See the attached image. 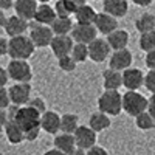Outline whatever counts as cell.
Returning <instances> with one entry per match:
<instances>
[{
    "mask_svg": "<svg viewBox=\"0 0 155 155\" xmlns=\"http://www.w3.org/2000/svg\"><path fill=\"white\" fill-rule=\"evenodd\" d=\"M98 109L109 116L120 115L123 110V95L118 90H104V93L98 98Z\"/></svg>",
    "mask_w": 155,
    "mask_h": 155,
    "instance_id": "obj_1",
    "label": "cell"
},
{
    "mask_svg": "<svg viewBox=\"0 0 155 155\" xmlns=\"http://www.w3.org/2000/svg\"><path fill=\"white\" fill-rule=\"evenodd\" d=\"M36 47L33 45L31 39L28 36H16V37H11L8 41V54L12 59H25L27 61L28 58L33 56Z\"/></svg>",
    "mask_w": 155,
    "mask_h": 155,
    "instance_id": "obj_2",
    "label": "cell"
},
{
    "mask_svg": "<svg viewBox=\"0 0 155 155\" xmlns=\"http://www.w3.org/2000/svg\"><path fill=\"white\" fill-rule=\"evenodd\" d=\"M123 110L135 118L137 115L147 110V98L138 90H127L123 95Z\"/></svg>",
    "mask_w": 155,
    "mask_h": 155,
    "instance_id": "obj_3",
    "label": "cell"
},
{
    "mask_svg": "<svg viewBox=\"0 0 155 155\" xmlns=\"http://www.w3.org/2000/svg\"><path fill=\"white\" fill-rule=\"evenodd\" d=\"M9 79L14 82H30L33 78V70L28 61L25 59H11L6 67Z\"/></svg>",
    "mask_w": 155,
    "mask_h": 155,
    "instance_id": "obj_4",
    "label": "cell"
},
{
    "mask_svg": "<svg viewBox=\"0 0 155 155\" xmlns=\"http://www.w3.org/2000/svg\"><path fill=\"white\" fill-rule=\"evenodd\" d=\"M12 120H14L25 132V130H28V129L41 126V113L36 112L30 106H19V109H17Z\"/></svg>",
    "mask_w": 155,
    "mask_h": 155,
    "instance_id": "obj_5",
    "label": "cell"
},
{
    "mask_svg": "<svg viewBox=\"0 0 155 155\" xmlns=\"http://www.w3.org/2000/svg\"><path fill=\"white\" fill-rule=\"evenodd\" d=\"M9 101L14 106H27L31 98V85L30 82H16L8 88Z\"/></svg>",
    "mask_w": 155,
    "mask_h": 155,
    "instance_id": "obj_6",
    "label": "cell"
},
{
    "mask_svg": "<svg viewBox=\"0 0 155 155\" xmlns=\"http://www.w3.org/2000/svg\"><path fill=\"white\" fill-rule=\"evenodd\" d=\"M53 31H51L50 27L47 25H39V23H34L33 27L30 28V39L36 48H45V47H50V42L53 39Z\"/></svg>",
    "mask_w": 155,
    "mask_h": 155,
    "instance_id": "obj_7",
    "label": "cell"
},
{
    "mask_svg": "<svg viewBox=\"0 0 155 155\" xmlns=\"http://www.w3.org/2000/svg\"><path fill=\"white\" fill-rule=\"evenodd\" d=\"M98 31L95 28V25H85V23H76L73 25V28L70 31V37L73 39L74 44H85L88 45L90 42L96 39Z\"/></svg>",
    "mask_w": 155,
    "mask_h": 155,
    "instance_id": "obj_8",
    "label": "cell"
},
{
    "mask_svg": "<svg viewBox=\"0 0 155 155\" xmlns=\"http://www.w3.org/2000/svg\"><path fill=\"white\" fill-rule=\"evenodd\" d=\"M87 48H88V59H92L96 64L104 62L110 56V51H112L106 39H98V37L93 39L87 45Z\"/></svg>",
    "mask_w": 155,
    "mask_h": 155,
    "instance_id": "obj_9",
    "label": "cell"
},
{
    "mask_svg": "<svg viewBox=\"0 0 155 155\" xmlns=\"http://www.w3.org/2000/svg\"><path fill=\"white\" fill-rule=\"evenodd\" d=\"M73 137H74L76 147L87 150L96 144V132L88 126H78V129L73 132Z\"/></svg>",
    "mask_w": 155,
    "mask_h": 155,
    "instance_id": "obj_10",
    "label": "cell"
},
{
    "mask_svg": "<svg viewBox=\"0 0 155 155\" xmlns=\"http://www.w3.org/2000/svg\"><path fill=\"white\" fill-rule=\"evenodd\" d=\"M132 61H134V56L127 48L116 50L109 56V67L116 71H123L132 65Z\"/></svg>",
    "mask_w": 155,
    "mask_h": 155,
    "instance_id": "obj_11",
    "label": "cell"
},
{
    "mask_svg": "<svg viewBox=\"0 0 155 155\" xmlns=\"http://www.w3.org/2000/svg\"><path fill=\"white\" fill-rule=\"evenodd\" d=\"M74 42L73 39L70 37V34H64V36H53L50 42L51 51L56 58H62V56H68L71 53Z\"/></svg>",
    "mask_w": 155,
    "mask_h": 155,
    "instance_id": "obj_12",
    "label": "cell"
},
{
    "mask_svg": "<svg viewBox=\"0 0 155 155\" xmlns=\"http://www.w3.org/2000/svg\"><path fill=\"white\" fill-rule=\"evenodd\" d=\"M123 78V85L127 90H138L141 85L144 84V74L140 68H126L121 73Z\"/></svg>",
    "mask_w": 155,
    "mask_h": 155,
    "instance_id": "obj_13",
    "label": "cell"
},
{
    "mask_svg": "<svg viewBox=\"0 0 155 155\" xmlns=\"http://www.w3.org/2000/svg\"><path fill=\"white\" fill-rule=\"evenodd\" d=\"M61 129V115L53 110H45L41 115V130L56 135Z\"/></svg>",
    "mask_w": 155,
    "mask_h": 155,
    "instance_id": "obj_14",
    "label": "cell"
},
{
    "mask_svg": "<svg viewBox=\"0 0 155 155\" xmlns=\"http://www.w3.org/2000/svg\"><path fill=\"white\" fill-rule=\"evenodd\" d=\"M3 28H5V33H6L9 37L22 36V34L27 33V30H28V22L23 20V19L19 17V16H9V17H6V20H5Z\"/></svg>",
    "mask_w": 155,
    "mask_h": 155,
    "instance_id": "obj_15",
    "label": "cell"
},
{
    "mask_svg": "<svg viewBox=\"0 0 155 155\" xmlns=\"http://www.w3.org/2000/svg\"><path fill=\"white\" fill-rule=\"evenodd\" d=\"M93 25H95L98 33L107 36V34H110L112 31H115L116 28H118V20H116L113 16L107 14V12H98Z\"/></svg>",
    "mask_w": 155,
    "mask_h": 155,
    "instance_id": "obj_16",
    "label": "cell"
},
{
    "mask_svg": "<svg viewBox=\"0 0 155 155\" xmlns=\"http://www.w3.org/2000/svg\"><path fill=\"white\" fill-rule=\"evenodd\" d=\"M14 11L16 16L22 17L23 20H33L36 9H37V2L36 0H16L14 2Z\"/></svg>",
    "mask_w": 155,
    "mask_h": 155,
    "instance_id": "obj_17",
    "label": "cell"
},
{
    "mask_svg": "<svg viewBox=\"0 0 155 155\" xmlns=\"http://www.w3.org/2000/svg\"><path fill=\"white\" fill-rule=\"evenodd\" d=\"M102 8H104V12L113 16L115 19H120L127 14L129 3L127 0H102Z\"/></svg>",
    "mask_w": 155,
    "mask_h": 155,
    "instance_id": "obj_18",
    "label": "cell"
},
{
    "mask_svg": "<svg viewBox=\"0 0 155 155\" xmlns=\"http://www.w3.org/2000/svg\"><path fill=\"white\" fill-rule=\"evenodd\" d=\"M56 17L58 16L54 12V8H51L48 3H41V5H37V9H36V14H34L33 20L39 25H47V27H50Z\"/></svg>",
    "mask_w": 155,
    "mask_h": 155,
    "instance_id": "obj_19",
    "label": "cell"
},
{
    "mask_svg": "<svg viewBox=\"0 0 155 155\" xmlns=\"http://www.w3.org/2000/svg\"><path fill=\"white\" fill-rule=\"evenodd\" d=\"M106 41H107L110 50H113V51L127 48V44H129V33H127L126 30H118V28H116L115 31H112L110 34H107Z\"/></svg>",
    "mask_w": 155,
    "mask_h": 155,
    "instance_id": "obj_20",
    "label": "cell"
},
{
    "mask_svg": "<svg viewBox=\"0 0 155 155\" xmlns=\"http://www.w3.org/2000/svg\"><path fill=\"white\" fill-rule=\"evenodd\" d=\"M54 149L67 153V155H71L76 149V143H74V137L73 134H58L54 137Z\"/></svg>",
    "mask_w": 155,
    "mask_h": 155,
    "instance_id": "obj_21",
    "label": "cell"
},
{
    "mask_svg": "<svg viewBox=\"0 0 155 155\" xmlns=\"http://www.w3.org/2000/svg\"><path fill=\"white\" fill-rule=\"evenodd\" d=\"M5 135L6 140L9 141L11 144H20L22 141H25V132L23 129L14 121V120H9L8 124L5 126Z\"/></svg>",
    "mask_w": 155,
    "mask_h": 155,
    "instance_id": "obj_22",
    "label": "cell"
},
{
    "mask_svg": "<svg viewBox=\"0 0 155 155\" xmlns=\"http://www.w3.org/2000/svg\"><path fill=\"white\" fill-rule=\"evenodd\" d=\"M110 124H112L110 116L106 115V113H102V112H99V110L92 113V116H90V120H88V127L93 129L95 132L106 130V129L110 127Z\"/></svg>",
    "mask_w": 155,
    "mask_h": 155,
    "instance_id": "obj_23",
    "label": "cell"
},
{
    "mask_svg": "<svg viewBox=\"0 0 155 155\" xmlns=\"http://www.w3.org/2000/svg\"><path fill=\"white\" fill-rule=\"evenodd\" d=\"M102 85L104 90H118L123 85V78H121V71L116 70H106L102 73Z\"/></svg>",
    "mask_w": 155,
    "mask_h": 155,
    "instance_id": "obj_24",
    "label": "cell"
},
{
    "mask_svg": "<svg viewBox=\"0 0 155 155\" xmlns=\"http://www.w3.org/2000/svg\"><path fill=\"white\" fill-rule=\"evenodd\" d=\"M96 14L98 12L90 6V5H82L79 8H76L74 11V19H76V23H85V25H92L96 19Z\"/></svg>",
    "mask_w": 155,
    "mask_h": 155,
    "instance_id": "obj_25",
    "label": "cell"
},
{
    "mask_svg": "<svg viewBox=\"0 0 155 155\" xmlns=\"http://www.w3.org/2000/svg\"><path fill=\"white\" fill-rule=\"evenodd\" d=\"M73 25L74 23L70 17H56L53 23L50 25V28L54 36H64V34H70Z\"/></svg>",
    "mask_w": 155,
    "mask_h": 155,
    "instance_id": "obj_26",
    "label": "cell"
},
{
    "mask_svg": "<svg viewBox=\"0 0 155 155\" xmlns=\"http://www.w3.org/2000/svg\"><path fill=\"white\" fill-rule=\"evenodd\" d=\"M135 28L140 33H147L155 30V16L150 12H144L135 20Z\"/></svg>",
    "mask_w": 155,
    "mask_h": 155,
    "instance_id": "obj_27",
    "label": "cell"
},
{
    "mask_svg": "<svg viewBox=\"0 0 155 155\" xmlns=\"http://www.w3.org/2000/svg\"><path fill=\"white\" fill-rule=\"evenodd\" d=\"M78 121H79L78 115H74V113H64L61 116V129H59V132L73 134L78 129V126H79Z\"/></svg>",
    "mask_w": 155,
    "mask_h": 155,
    "instance_id": "obj_28",
    "label": "cell"
},
{
    "mask_svg": "<svg viewBox=\"0 0 155 155\" xmlns=\"http://www.w3.org/2000/svg\"><path fill=\"white\" fill-rule=\"evenodd\" d=\"M53 8H54V12H56L58 17H70L76 11L74 5L70 2V0H58Z\"/></svg>",
    "mask_w": 155,
    "mask_h": 155,
    "instance_id": "obj_29",
    "label": "cell"
},
{
    "mask_svg": "<svg viewBox=\"0 0 155 155\" xmlns=\"http://www.w3.org/2000/svg\"><path fill=\"white\" fill-rule=\"evenodd\" d=\"M135 126L140 129V130H150V129L155 127V120L149 115V112H143L135 116Z\"/></svg>",
    "mask_w": 155,
    "mask_h": 155,
    "instance_id": "obj_30",
    "label": "cell"
},
{
    "mask_svg": "<svg viewBox=\"0 0 155 155\" xmlns=\"http://www.w3.org/2000/svg\"><path fill=\"white\" fill-rule=\"evenodd\" d=\"M70 56L76 61V64L85 62L88 59V48H87V45L85 44H74L73 48H71Z\"/></svg>",
    "mask_w": 155,
    "mask_h": 155,
    "instance_id": "obj_31",
    "label": "cell"
},
{
    "mask_svg": "<svg viewBox=\"0 0 155 155\" xmlns=\"http://www.w3.org/2000/svg\"><path fill=\"white\" fill-rule=\"evenodd\" d=\"M140 48L143 51H150L155 48V30L153 31H147V33H141L140 36Z\"/></svg>",
    "mask_w": 155,
    "mask_h": 155,
    "instance_id": "obj_32",
    "label": "cell"
},
{
    "mask_svg": "<svg viewBox=\"0 0 155 155\" xmlns=\"http://www.w3.org/2000/svg\"><path fill=\"white\" fill-rule=\"evenodd\" d=\"M58 65H59V68L61 70H64V71H67V73H71L74 68H76V61L68 54V56H62V58H58Z\"/></svg>",
    "mask_w": 155,
    "mask_h": 155,
    "instance_id": "obj_33",
    "label": "cell"
},
{
    "mask_svg": "<svg viewBox=\"0 0 155 155\" xmlns=\"http://www.w3.org/2000/svg\"><path fill=\"white\" fill-rule=\"evenodd\" d=\"M27 106L33 107L36 112H39L41 115L47 110V104H45V101H44L42 98H39V96H36V98H30V101H28V104H27Z\"/></svg>",
    "mask_w": 155,
    "mask_h": 155,
    "instance_id": "obj_34",
    "label": "cell"
},
{
    "mask_svg": "<svg viewBox=\"0 0 155 155\" xmlns=\"http://www.w3.org/2000/svg\"><path fill=\"white\" fill-rule=\"evenodd\" d=\"M149 92L155 93V70H149L147 74H144V84H143Z\"/></svg>",
    "mask_w": 155,
    "mask_h": 155,
    "instance_id": "obj_35",
    "label": "cell"
},
{
    "mask_svg": "<svg viewBox=\"0 0 155 155\" xmlns=\"http://www.w3.org/2000/svg\"><path fill=\"white\" fill-rule=\"evenodd\" d=\"M11 104L9 95H8V88L0 87V109H8Z\"/></svg>",
    "mask_w": 155,
    "mask_h": 155,
    "instance_id": "obj_36",
    "label": "cell"
},
{
    "mask_svg": "<svg viewBox=\"0 0 155 155\" xmlns=\"http://www.w3.org/2000/svg\"><path fill=\"white\" fill-rule=\"evenodd\" d=\"M39 134H41V126L28 129V130H25V141H36L39 138Z\"/></svg>",
    "mask_w": 155,
    "mask_h": 155,
    "instance_id": "obj_37",
    "label": "cell"
},
{
    "mask_svg": "<svg viewBox=\"0 0 155 155\" xmlns=\"http://www.w3.org/2000/svg\"><path fill=\"white\" fill-rule=\"evenodd\" d=\"M144 62H146V67H147L149 70H155V48L146 53Z\"/></svg>",
    "mask_w": 155,
    "mask_h": 155,
    "instance_id": "obj_38",
    "label": "cell"
},
{
    "mask_svg": "<svg viewBox=\"0 0 155 155\" xmlns=\"http://www.w3.org/2000/svg\"><path fill=\"white\" fill-rule=\"evenodd\" d=\"M87 155H109V152L104 147L95 144V146H92L90 149H87Z\"/></svg>",
    "mask_w": 155,
    "mask_h": 155,
    "instance_id": "obj_39",
    "label": "cell"
},
{
    "mask_svg": "<svg viewBox=\"0 0 155 155\" xmlns=\"http://www.w3.org/2000/svg\"><path fill=\"white\" fill-rule=\"evenodd\" d=\"M8 121H9V116L6 109H0V132L5 130V126L8 124Z\"/></svg>",
    "mask_w": 155,
    "mask_h": 155,
    "instance_id": "obj_40",
    "label": "cell"
},
{
    "mask_svg": "<svg viewBox=\"0 0 155 155\" xmlns=\"http://www.w3.org/2000/svg\"><path fill=\"white\" fill-rule=\"evenodd\" d=\"M147 112H149V115L152 116V118L155 120V93L147 99Z\"/></svg>",
    "mask_w": 155,
    "mask_h": 155,
    "instance_id": "obj_41",
    "label": "cell"
},
{
    "mask_svg": "<svg viewBox=\"0 0 155 155\" xmlns=\"http://www.w3.org/2000/svg\"><path fill=\"white\" fill-rule=\"evenodd\" d=\"M8 81H9V76H8L6 68L0 67V87H5L8 84Z\"/></svg>",
    "mask_w": 155,
    "mask_h": 155,
    "instance_id": "obj_42",
    "label": "cell"
},
{
    "mask_svg": "<svg viewBox=\"0 0 155 155\" xmlns=\"http://www.w3.org/2000/svg\"><path fill=\"white\" fill-rule=\"evenodd\" d=\"M8 54V41L5 37H0V58Z\"/></svg>",
    "mask_w": 155,
    "mask_h": 155,
    "instance_id": "obj_43",
    "label": "cell"
},
{
    "mask_svg": "<svg viewBox=\"0 0 155 155\" xmlns=\"http://www.w3.org/2000/svg\"><path fill=\"white\" fill-rule=\"evenodd\" d=\"M12 5H14V0H0V9H3V11L11 9Z\"/></svg>",
    "mask_w": 155,
    "mask_h": 155,
    "instance_id": "obj_44",
    "label": "cell"
},
{
    "mask_svg": "<svg viewBox=\"0 0 155 155\" xmlns=\"http://www.w3.org/2000/svg\"><path fill=\"white\" fill-rule=\"evenodd\" d=\"M132 2H134L137 6H143V8H144V6H149L153 0H132Z\"/></svg>",
    "mask_w": 155,
    "mask_h": 155,
    "instance_id": "obj_45",
    "label": "cell"
},
{
    "mask_svg": "<svg viewBox=\"0 0 155 155\" xmlns=\"http://www.w3.org/2000/svg\"><path fill=\"white\" fill-rule=\"evenodd\" d=\"M44 155H67V153H64V152H61L58 149H50V150L44 152Z\"/></svg>",
    "mask_w": 155,
    "mask_h": 155,
    "instance_id": "obj_46",
    "label": "cell"
},
{
    "mask_svg": "<svg viewBox=\"0 0 155 155\" xmlns=\"http://www.w3.org/2000/svg\"><path fill=\"white\" fill-rule=\"evenodd\" d=\"M70 2L74 5V8H79V6L85 5V0H70Z\"/></svg>",
    "mask_w": 155,
    "mask_h": 155,
    "instance_id": "obj_47",
    "label": "cell"
},
{
    "mask_svg": "<svg viewBox=\"0 0 155 155\" xmlns=\"http://www.w3.org/2000/svg\"><path fill=\"white\" fill-rule=\"evenodd\" d=\"M71 155H87V150L85 149H81V147H76Z\"/></svg>",
    "mask_w": 155,
    "mask_h": 155,
    "instance_id": "obj_48",
    "label": "cell"
},
{
    "mask_svg": "<svg viewBox=\"0 0 155 155\" xmlns=\"http://www.w3.org/2000/svg\"><path fill=\"white\" fill-rule=\"evenodd\" d=\"M5 20H6V16H5V12H3V9H0V28L5 25Z\"/></svg>",
    "mask_w": 155,
    "mask_h": 155,
    "instance_id": "obj_49",
    "label": "cell"
},
{
    "mask_svg": "<svg viewBox=\"0 0 155 155\" xmlns=\"http://www.w3.org/2000/svg\"><path fill=\"white\" fill-rule=\"evenodd\" d=\"M36 2H39V3H48V2H51V0H36Z\"/></svg>",
    "mask_w": 155,
    "mask_h": 155,
    "instance_id": "obj_50",
    "label": "cell"
},
{
    "mask_svg": "<svg viewBox=\"0 0 155 155\" xmlns=\"http://www.w3.org/2000/svg\"><path fill=\"white\" fill-rule=\"evenodd\" d=\"M96 2H99V0H96Z\"/></svg>",
    "mask_w": 155,
    "mask_h": 155,
    "instance_id": "obj_51",
    "label": "cell"
}]
</instances>
